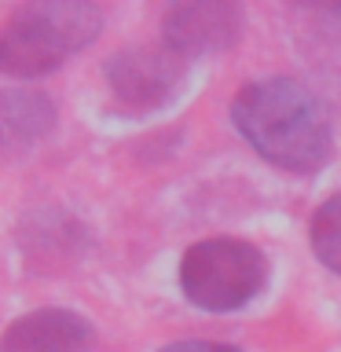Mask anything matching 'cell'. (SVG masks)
Segmentation results:
<instances>
[{
  "label": "cell",
  "instance_id": "5b68a950",
  "mask_svg": "<svg viewBox=\"0 0 341 352\" xmlns=\"http://www.w3.org/2000/svg\"><path fill=\"white\" fill-rule=\"evenodd\" d=\"M107 85L129 110H158L184 81V59L169 48H125L107 63Z\"/></svg>",
  "mask_w": 341,
  "mask_h": 352
},
{
  "label": "cell",
  "instance_id": "52a82bcc",
  "mask_svg": "<svg viewBox=\"0 0 341 352\" xmlns=\"http://www.w3.org/2000/svg\"><path fill=\"white\" fill-rule=\"evenodd\" d=\"M55 125V107L37 92H0V154H19L44 140Z\"/></svg>",
  "mask_w": 341,
  "mask_h": 352
},
{
  "label": "cell",
  "instance_id": "ba28073f",
  "mask_svg": "<svg viewBox=\"0 0 341 352\" xmlns=\"http://www.w3.org/2000/svg\"><path fill=\"white\" fill-rule=\"evenodd\" d=\"M308 242L312 253L327 264L330 272L341 275V195H330L323 206L316 209L312 224H308Z\"/></svg>",
  "mask_w": 341,
  "mask_h": 352
},
{
  "label": "cell",
  "instance_id": "9c48e42d",
  "mask_svg": "<svg viewBox=\"0 0 341 352\" xmlns=\"http://www.w3.org/2000/svg\"><path fill=\"white\" fill-rule=\"evenodd\" d=\"M158 352H239L235 345H220V341H173Z\"/></svg>",
  "mask_w": 341,
  "mask_h": 352
},
{
  "label": "cell",
  "instance_id": "7a4b0ae2",
  "mask_svg": "<svg viewBox=\"0 0 341 352\" xmlns=\"http://www.w3.org/2000/svg\"><path fill=\"white\" fill-rule=\"evenodd\" d=\"M103 30L92 0H30L0 30V74L44 77L85 52Z\"/></svg>",
  "mask_w": 341,
  "mask_h": 352
},
{
  "label": "cell",
  "instance_id": "6da1fadb",
  "mask_svg": "<svg viewBox=\"0 0 341 352\" xmlns=\"http://www.w3.org/2000/svg\"><path fill=\"white\" fill-rule=\"evenodd\" d=\"M231 121L261 158L290 173L319 169L334 147L327 107L294 77H264L242 85L231 103Z\"/></svg>",
  "mask_w": 341,
  "mask_h": 352
},
{
  "label": "cell",
  "instance_id": "8992f818",
  "mask_svg": "<svg viewBox=\"0 0 341 352\" xmlns=\"http://www.w3.org/2000/svg\"><path fill=\"white\" fill-rule=\"evenodd\" d=\"M92 341V323L70 308H37V312L15 319L0 352H81Z\"/></svg>",
  "mask_w": 341,
  "mask_h": 352
},
{
  "label": "cell",
  "instance_id": "30bf717a",
  "mask_svg": "<svg viewBox=\"0 0 341 352\" xmlns=\"http://www.w3.org/2000/svg\"><path fill=\"white\" fill-rule=\"evenodd\" d=\"M301 8H319V11H330V15H341V0H294Z\"/></svg>",
  "mask_w": 341,
  "mask_h": 352
},
{
  "label": "cell",
  "instance_id": "3957f363",
  "mask_svg": "<svg viewBox=\"0 0 341 352\" xmlns=\"http://www.w3.org/2000/svg\"><path fill=\"white\" fill-rule=\"evenodd\" d=\"M268 283V257L242 239H206L184 253L180 290L202 312H235Z\"/></svg>",
  "mask_w": 341,
  "mask_h": 352
},
{
  "label": "cell",
  "instance_id": "277c9868",
  "mask_svg": "<svg viewBox=\"0 0 341 352\" xmlns=\"http://www.w3.org/2000/svg\"><path fill=\"white\" fill-rule=\"evenodd\" d=\"M246 30L239 0H173L162 15V41L180 59L228 52Z\"/></svg>",
  "mask_w": 341,
  "mask_h": 352
}]
</instances>
